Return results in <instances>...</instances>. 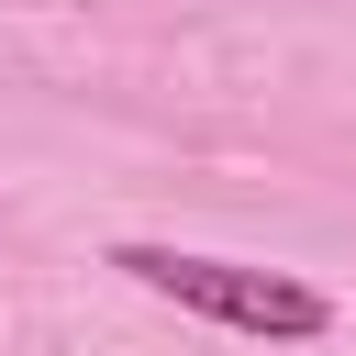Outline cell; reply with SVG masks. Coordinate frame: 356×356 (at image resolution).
I'll return each mask as SVG.
<instances>
[{"instance_id":"cell-1","label":"cell","mask_w":356,"mask_h":356,"mask_svg":"<svg viewBox=\"0 0 356 356\" xmlns=\"http://www.w3.org/2000/svg\"><path fill=\"white\" fill-rule=\"evenodd\" d=\"M122 278H145L156 300L200 312V323H234V334H267V345H312L334 323V300L289 267H234V256H189V245H111Z\"/></svg>"}]
</instances>
